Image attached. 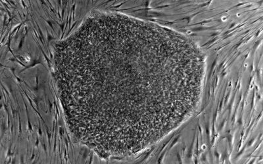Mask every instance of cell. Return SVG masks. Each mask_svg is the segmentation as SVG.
I'll return each instance as SVG.
<instances>
[{"instance_id":"cell-1","label":"cell","mask_w":263,"mask_h":164,"mask_svg":"<svg viewBox=\"0 0 263 164\" xmlns=\"http://www.w3.org/2000/svg\"><path fill=\"white\" fill-rule=\"evenodd\" d=\"M203 67L186 37L95 11L55 44L52 74L70 134L108 158L146 149L189 118Z\"/></svg>"}]
</instances>
